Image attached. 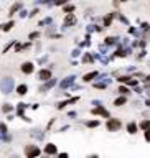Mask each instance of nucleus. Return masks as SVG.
<instances>
[{
    "label": "nucleus",
    "mask_w": 150,
    "mask_h": 158,
    "mask_svg": "<svg viewBox=\"0 0 150 158\" xmlns=\"http://www.w3.org/2000/svg\"><path fill=\"white\" fill-rule=\"evenodd\" d=\"M120 128V120H116V119H109L107 122V130L109 132H116Z\"/></svg>",
    "instance_id": "f257e3e1"
},
{
    "label": "nucleus",
    "mask_w": 150,
    "mask_h": 158,
    "mask_svg": "<svg viewBox=\"0 0 150 158\" xmlns=\"http://www.w3.org/2000/svg\"><path fill=\"white\" fill-rule=\"evenodd\" d=\"M25 153H26V156H28V158H35V156L40 155V148L35 147V145H30V147H26Z\"/></svg>",
    "instance_id": "f03ea898"
},
{
    "label": "nucleus",
    "mask_w": 150,
    "mask_h": 158,
    "mask_svg": "<svg viewBox=\"0 0 150 158\" xmlns=\"http://www.w3.org/2000/svg\"><path fill=\"white\" fill-rule=\"evenodd\" d=\"M38 78H40L41 81H48L51 78V71H50V69H41L40 74H38Z\"/></svg>",
    "instance_id": "7ed1b4c3"
},
{
    "label": "nucleus",
    "mask_w": 150,
    "mask_h": 158,
    "mask_svg": "<svg viewBox=\"0 0 150 158\" xmlns=\"http://www.w3.org/2000/svg\"><path fill=\"white\" fill-rule=\"evenodd\" d=\"M22 71L25 73V74H30V73L33 71V64H31V63H25V64L22 66Z\"/></svg>",
    "instance_id": "20e7f679"
},
{
    "label": "nucleus",
    "mask_w": 150,
    "mask_h": 158,
    "mask_svg": "<svg viewBox=\"0 0 150 158\" xmlns=\"http://www.w3.org/2000/svg\"><path fill=\"white\" fill-rule=\"evenodd\" d=\"M92 114H99V115H104V117H109V112H107L106 109H101V107L94 109V110H92Z\"/></svg>",
    "instance_id": "39448f33"
},
{
    "label": "nucleus",
    "mask_w": 150,
    "mask_h": 158,
    "mask_svg": "<svg viewBox=\"0 0 150 158\" xmlns=\"http://www.w3.org/2000/svg\"><path fill=\"white\" fill-rule=\"evenodd\" d=\"M45 152H46L48 155H51V153H56V147H54L53 143H50V145L45 147Z\"/></svg>",
    "instance_id": "423d86ee"
},
{
    "label": "nucleus",
    "mask_w": 150,
    "mask_h": 158,
    "mask_svg": "<svg viewBox=\"0 0 150 158\" xmlns=\"http://www.w3.org/2000/svg\"><path fill=\"white\" fill-rule=\"evenodd\" d=\"M127 132L129 133H137V125H135L134 122H130V124L127 125Z\"/></svg>",
    "instance_id": "0eeeda50"
},
{
    "label": "nucleus",
    "mask_w": 150,
    "mask_h": 158,
    "mask_svg": "<svg viewBox=\"0 0 150 158\" xmlns=\"http://www.w3.org/2000/svg\"><path fill=\"white\" fill-rule=\"evenodd\" d=\"M140 128L142 130H150V120H144V122H140Z\"/></svg>",
    "instance_id": "6e6552de"
},
{
    "label": "nucleus",
    "mask_w": 150,
    "mask_h": 158,
    "mask_svg": "<svg viewBox=\"0 0 150 158\" xmlns=\"http://www.w3.org/2000/svg\"><path fill=\"white\" fill-rule=\"evenodd\" d=\"M74 22H76V17H74V15H69V17H66V20H64V23H66V25H73Z\"/></svg>",
    "instance_id": "1a4fd4ad"
},
{
    "label": "nucleus",
    "mask_w": 150,
    "mask_h": 158,
    "mask_svg": "<svg viewBox=\"0 0 150 158\" xmlns=\"http://www.w3.org/2000/svg\"><path fill=\"white\" fill-rule=\"evenodd\" d=\"M125 102H127V97L122 96V97H119V99H116V102H114V104H116V105H124Z\"/></svg>",
    "instance_id": "9d476101"
},
{
    "label": "nucleus",
    "mask_w": 150,
    "mask_h": 158,
    "mask_svg": "<svg viewBox=\"0 0 150 158\" xmlns=\"http://www.w3.org/2000/svg\"><path fill=\"white\" fill-rule=\"evenodd\" d=\"M96 76H97V73L94 71V73H89V74H86V76H84V78H83V79H84L86 82H88V81H91L92 78H96Z\"/></svg>",
    "instance_id": "9b49d317"
},
{
    "label": "nucleus",
    "mask_w": 150,
    "mask_h": 158,
    "mask_svg": "<svg viewBox=\"0 0 150 158\" xmlns=\"http://www.w3.org/2000/svg\"><path fill=\"white\" fill-rule=\"evenodd\" d=\"M17 92H18V94H26V86H25V84H22V86H18V89H17Z\"/></svg>",
    "instance_id": "f8f14e48"
},
{
    "label": "nucleus",
    "mask_w": 150,
    "mask_h": 158,
    "mask_svg": "<svg viewBox=\"0 0 150 158\" xmlns=\"http://www.w3.org/2000/svg\"><path fill=\"white\" fill-rule=\"evenodd\" d=\"M12 26H13V22H10V23H5V25H2V30H3V31H7V30H10Z\"/></svg>",
    "instance_id": "ddd939ff"
},
{
    "label": "nucleus",
    "mask_w": 150,
    "mask_h": 158,
    "mask_svg": "<svg viewBox=\"0 0 150 158\" xmlns=\"http://www.w3.org/2000/svg\"><path fill=\"white\" fill-rule=\"evenodd\" d=\"M111 22H112V15L106 17V22H104V25H106V26H109V25H111Z\"/></svg>",
    "instance_id": "4468645a"
},
{
    "label": "nucleus",
    "mask_w": 150,
    "mask_h": 158,
    "mask_svg": "<svg viewBox=\"0 0 150 158\" xmlns=\"http://www.w3.org/2000/svg\"><path fill=\"white\" fill-rule=\"evenodd\" d=\"M119 92H120V94H124V96H125V94L129 92V89H127V87H124V86H120V87H119Z\"/></svg>",
    "instance_id": "2eb2a0df"
},
{
    "label": "nucleus",
    "mask_w": 150,
    "mask_h": 158,
    "mask_svg": "<svg viewBox=\"0 0 150 158\" xmlns=\"http://www.w3.org/2000/svg\"><path fill=\"white\" fill-rule=\"evenodd\" d=\"M73 10H74V7H73V5H66V7H64V12H68V13L73 12Z\"/></svg>",
    "instance_id": "dca6fc26"
},
{
    "label": "nucleus",
    "mask_w": 150,
    "mask_h": 158,
    "mask_svg": "<svg viewBox=\"0 0 150 158\" xmlns=\"http://www.w3.org/2000/svg\"><path fill=\"white\" fill-rule=\"evenodd\" d=\"M88 125H89V127H97V125H99V122L92 120V122H88Z\"/></svg>",
    "instance_id": "f3484780"
},
{
    "label": "nucleus",
    "mask_w": 150,
    "mask_h": 158,
    "mask_svg": "<svg viewBox=\"0 0 150 158\" xmlns=\"http://www.w3.org/2000/svg\"><path fill=\"white\" fill-rule=\"evenodd\" d=\"M96 87H97V89H104V87H106V84H96Z\"/></svg>",
    "instance_id": "a211bd4d"
},
{
    "label": "nucleus",
    "mask_w": 150,
    "mask_h": 158,
    "mask_svg": "<svg viewBox=\"0 0 150 158\" xmlns=\"http://www.w3.org/2000/svg\"><path fill=\"white\" fill-rule=\"evenodd\" d=\"M145 138H147V142H150V130L145 132Z\"/></svg>",
    "instance_id": "6ab92c4d"
},
{
    "label": "nucleus",
    "mask_w": 150,
    "mask_h": 158,
    "mask_svg": "<svg viewBox=\"0 0 150 158\" xmlns=\"http://www.w3.org/2000/svg\"><path fill=\"white\" fill-rule=\"evenodd\" d=\"M60 158H68V153H61V155H60Z\"/></svg>",
    "instance_id": "aec40b11"
},
{
    "label": "nucleus",
    "mask_w": 150,
    "mask_h": 158,
    "mask_svg": "<svg viewBox=\"0 0 150 158\" xmlns=\"http://www.w3.org/2000/svg\"><path fill=\"white\" fill-rule=\"evenodd\" d=\"M145 81H148V82H150V76H147V79H145Z\"/></svg>",
    "instance_id": "412c9836"
},
{
    "label": "nucleus",
    "mask_w": 150,
    "mask_h": 158,
    "mask_svg": "<svg viewBox=\"0 0 150 158\" xmlns=\"http://www.w3.org/2000/svg\"><path fill=\"white\" fill-rule=\"evenodd\" d=\"M89 158H97V156H89Z\"/></svg>",
    "instance_id": "4be33fe9"
}]
</instances>
